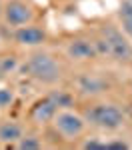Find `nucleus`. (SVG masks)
I'll list each match as a JSON object with an SVG mask.
<instances>
[{"label":"nucleus","instance_id":"obj_1","mask_svg":"<svg viewBox=\"0 0 132 150\" xmlns=\"http://www.w3.org/2000/svg\"><path fill=\"white\" fill-rule=\"evenodd\" d=\"M26 68H28L32 78H36L38 82H44V84H54L62 76L60 74V64L46 52H34L28 58Z\"/></svg>","mask_w":132,"mask_h":150},{"label":"nucleus","instance_id":"obj_2","mask_svg":"<svg viewBox=\"0 0 132 150\" xmlns=\"http://www.w3.org/2000/svg\"><path fill=\"white\" fill-rule=\"evenodd\" d=\"M52 124L56 128V132L66 140L80 138L86 130V120L72 110H58L56 116L52 118Z\"/></svg>","mask_w":132,"mask_h":150},{"label":"nucleus","instance_id":"obj_3","mask_svg":"<svg viewBox=\"0 0 132 150\" xmlns=\"http://www.w3.org/2000/svg\"><path fill=\"white\" fill-rule=\"evenodd\" d=\"M86 118L92 124L104 128V130H116L124 122L122 110H120L118 106H114V104H96L94 108L88 110Z\"/></svg>","mask_w":132,"mask_h":150},{"label":"nucleus","instance_id":"obj_4","mask_svg":"<svg viewBox=\"0 0 132 150\" xmlns=\"http://www.w3.org/2000/svg\"><path fill=\"white\" fill-rule=\"evenodd\" d=\"M104 44V52L110 54L116 60H130L132 58V46L128 44V40L118 32L116 28H104V38L100 40Z\"/></svg>","mask_w":132,"mask_h":150},{"label":"nucleus","instance_id":"obj_5","mask_svg":"<svg viewBox=\"0 0 132 150\" xmlns=\"http://www.w3.org/2000/svg\"><path fill=\"white\" fill-rule=\"evenodd\" d=\"M34 18V12L32 8L22 2V0H10L6 6H4V20L10 24V26H16L20 28L24 24H30Z\"/></svg>","mask_w":132,"mask_h":150},{"label":"nucleus","instance_id":"obj_6","mask_svg":"<svg viewBox=\"0 0 132 150\" xmlns=\"http://www.w3.org/2000/svg\"><path fill=\"white\" fill-rule=\"evenodd\" d=\"M14 40L18 44H22V46H40L46 40V32L42 28H38V26L24 24L14 32Z\"/></svg>","mask_w":132,"mask_h":150},{"label":"nucleus","instance_id":"obj_7","mask_svg":"<svg viewBox=\"0 0 132 150\" xmlns=\"http://www.w3.org/2000/svg\"><path fill=\"white\" fill-rule=\"evenodd\" d=\"M66 54H68L72 60H90V58H94L96 54H98V46H96V42L76 38V40L68 42Z\"/></svg>","mask_w":132,"mask_h":150},{"label":"nucleus","instance_id":"obj_8","mask_svg":"<svg viewBox=\"0 0 132 150\" xmlns=\"http://www.w3.org/2000/svg\"><path fill=\"white\" fill-rule=\"evenodd\" d=\"M58 112V102L54 100V98H44V100H40V102H36V106L32 108V112L30 116L34 118L36 122H48V120H52L54 116Z\"/></svg>","mask_w":132,"mask_h":150},{"label":"nucleus","instance_id":"obj_9","mask_svg":"<svg viewBox=\"0 0 132 150\" xmlns=\"http://www.w3.org/2000/svg\"><path fill=\"white\" fill-rule=\"evenodd\" d=\"M22 138V128L16 122H4L0 124V142L4 144H14Z\"/></svg>","mask_w":132,"mask_h":150},{"label":"nucleus","instance_id":"obj_10","mask_svg":"<svg viewBox=\"0 0 132 150\" xmlns=\"http://www.w3.org/2000/svg\"><path fill=\"white\" fill-rule=\"evenodd\" d=\"M120 16H122V24H124V30L126 34L132 38V2H126L120 10Z\"/></svg>","mask_w":132,"mask_h":150},{"label":"nucleus","instance_id":"obj_11","mask_svg":"<svg viewBox=\"0 0 132 150\" xmlns=\"http://www.w3.org/2000/svg\"><path fill=\"white\" fill-rule=\"evenodd\" d=\"M18 148H22V150L40 148V142H38V138H34V136H22V138L18 140Z\"/></svg>","mask_w":132,"mask_h":150},{"label":"nucleus","instance_id":"obj_12","mask_svg":"<svg viewBox=\"0 0 132 150\" xmlns=\"http://www.w3.org/2000/svg\"><path fill=\"white\" fill-rule=\"evenodd\" d=\"M12 100H14V94H12V90H8V88H0V108L10 106Z\"/></svg>","mask_w":132,"mask_h":150},{"label":"nucleus","instance_id":"obj_13","mask_svg":"<svg viewBox=\"0 0 132 150\" xmlns=\"http://www.w3.org/2000/svg\"><path fill=\"white\" fill-rule=\"evenodd\" d=\"M104 148H128V144H124V142H106Z\"/></svg>","mask_w":132,"mask_h":150},{"label":"nucleus","instance_id":"obj_14","mask_svg":"<svg viewBox=\"0 0 132 150\" xmlns=\"http://www.w3.org/2000/svg\"><path fill=\"white\" fill-rule=\"evenodd\" d=\"M84 148H104V144H100V142L92 140V142H86V144H84Z\"/></svg>","mask_w":132,"mask_h":150},{"label":"nucleus","instance_id":"obj_15","mask_svg":"<svg viewBox=\"0 0 132 150\" xmlns=\"http://www.w3.org/2000/svg\"><path fill=\"white\" fill-rule=\"evenodd\" d=\"M128 2H132V0H128Z\"/></svg>","mask_w":132,"mask_h":150}]
</instances>
